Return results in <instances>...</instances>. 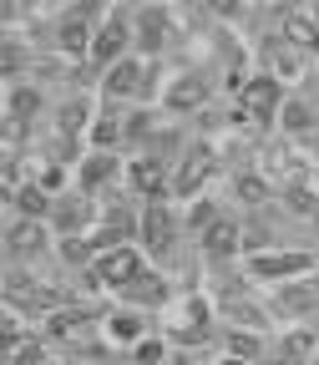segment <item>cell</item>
Instances as JSON below:
<instances>
[{
  "mask_svg": "<svg viewBox=\"0 0 319 365\" xmlns=\"http://www.w3.org/2000/svg\"><path fill=\"white\" fill-rule=\"evenodd\" d=\"M137 274H142V264H137L132 249H107V254L97 259V279H102V284H132Z\"/></svg>",
  "mask_w": 319,
  "mask_h": 365,
  "instance_id": "obj_1",
  "label": "cell"
},
{
  "mask_svg": "<svg viewBox=\"0 0 319 365\" xmlns=\"http://www.w3.org/2000/svg\"><path fill=\"white\" fill-rule=\"evenodd\" d=\"M142 244H147L157 259L172 249V218H167L162 203H147V208H142Z\"/></svg>",
  "mask_w": 319,
  "mask_h": 365,
  "instance_id": "obj_2",
  "label": "cell"
},
{
  "mask_svg": "<svg viewBox=\"0 0 319 365\" xmlns=\"http://www.w3.org/2000/svg\"><path fill=\"white\" fill-rule=\"evenodd\" d=\"M244 107H249V117H253V122H268V117H273V107H279V81H273V76H258V81L249 86Z\"/></svg>",
  "mask_w": 319,
  "mask_h": 365,
  "instance_id": "obj_3",
  "label": "cell"
},
{
  "mask_svg": "<svg viewBox=\"0 0 319 365\" xmlns=\"http://www.w3.org/2000/svg\"><path fill=\"white\" fill-rule=\"evenodd\" d=\"M299 269H304V254H258L253 259L258 279H284V274H299Z\"/></svg>",
  "mask_w": 319,
  "mask_h": 365,
  "instance_id": "obj_4",
  "label": "cell"
},
{
  "mask_svg": "<svg viewBox=\"0 0 319 365\" xmlns=\"http://www.w3.org/2000/svg\"><path fill=\"white\" fill-rule=\"evenodd\" d=\"M122 41H127L122 21H107V26L97 31V41H91V56H97V61H117V51H122Z\"/></svg>",
  "mask_w": 319,
  "mask_h": 365,
  "instance_id": "obj_5",
  "label": "cell"
},
{
  "mask_svg": "<svg viewBox=\"0 0 319 365\" xmlns=\"http://www.w3.org/2000/svg\"><path fill=\"white\" fill-rule=\"evenodd\" d=\"M208 173H213V158H208V148H198V153L188 158V168L177 173V193H193V188H198V182H203Z\"/></svg>",
  "mask_w": 319,
  "mask_h": 365,
  "instance_id": "obj_6",
  "label": "cell"
},
{
  "mask_svg": "<svg viewBox=\"0 0 319 365\" xmlns=\"http://www.w3.org/2000/svg\"><path fill=\"white\" fill-rule=\"evenodd\" d=\"M137 86H142V66H137V61H117L112 76H107V91L127 97V91H137Z\"/></svg>",
  "mask_w": 319,
  "mask_h": 365,
  "instance_id": "obj_7",
  "label": "cell"
},
{
  "mask_svg": "<svg viewBox=\"0 0 319 365\" xmlns=\"http://www.w3.org/2000/svg\"><path fill=\"white\" fill-rule=\"evenodd\" d=\"M234 249H239V228L228 223V218L213 223V228H208V254H234Z\"/></svg>",
  "mask_w": 319,
  "mask_h": 365,
  "instance_id": "obj_8",
  "label": "cell"
},
{
  "mask_svg": "<svg viewBox=\"0 0 319 365\" xmlns=\"http://www.w3.org/2000/svg\"><path fill=\"white\" fill-rule=\"evenodd\" d=\"M107 178H112V158H107V153H97V158L81 168V182H86V188H97V182H107Z\"/></svg>",
  "mask_w": 319,
  "mask_h": 365,
  "instance_id": "obj_9",
  "label": "cell"
},
{
  "mask_svg": "<svg viewBox=\"0 0 319 365\" xmlns=\"http://www.w3.org/2000/svg\"><path fill=\"white\" fill-rule=\"evenodd\" d=\"M127 294H132L137 304H157V299H162V284H157V279H142V274H137V279L127 284Z\"/></svg>",
  "mask_w": 319,
  "mask_h": 365,
  "instance_id": "obj_10",
  "label": "cell"
},
{
  "mask_svg": "<svg viewBox=\"0 0 319 365\" xmlns=\"http://www.w3.org/2000/svg\"><path fill=\"white\" fill-rule=\"evenodd\" d=\"M61 51H86V26L81 21H66L61 26Z\"/></svg>",
  "mask_w": 319,
  "mask_h": 365,
  "instance_id": "obj_11",
  "label": "cell"
},
{
  "mask_svg": "<svg viewBox=\"0 0 319 365\" xmlns=\"http://www.w3.org/2000/svg\"><path fill=\"white\" fill-rule=\"evenodd\" d=\"M172 107H198L203 102V81H188V86H172Z\"/></svg>",
  "mask_w": 319,
  "mask_h": 365,
  "instance_id": "obj_12",
  "label": "cell"
},
{
  "mask_svg": "<svg viewBox=\"0 0 319 365\" xmlns=\"http://www.w3.org/2000/svg\"><path fill=\"white\" fill-rule=\"evenodd\" d=\"M137 188H142V193H157V188H162V168H157V163H137Z\"/></svg>",
  "mask_w": 319,
  "mask_h": 365,
  "instance_id": "obj_13",
  "label": "cell"
},
{
  "mask_svg": "<svg viewBox=\"0 0 319 365\" xmlns=\"http://www.w3.org/2000/svg\"><path fill=\"white\" fill-rule=\"evenodd\" d=\"M142 46L152 51V46H162V11H147L142 16Z\"/></svg>",
  "mask_w": 319,
  "mask_h": 365,
  "instance_id": "obj_14",
  "label": "cell"
},
{
  "mask_svg": "<svg viewBox=\"0 0 319 365\" xmlns=\"http://www.w3.org/2000/svg\"><path fill=\"white\" fill-rule=\"evenodd\" d=\"M284 127H289V132H304V127H309V112H304L299 102H289V107H284Z\"/></svg>",
  "mask_w": 319,
  "mask_h": 365,
  "instance_id": "obj_15",
  "label": "cell"
},
{
  "mask_svg": "<svg viewBox=\"0 0 319 365\" xmlns=\"http://www.w3.org/2000/svg\"><path fill=\"white\" fill-rule=\"evenodd\" d=\"M16 203H21V213H41V208H46V193H41V188H21Z\"/></svg>",
  "mask_w": 319,
  "mask_h": 365,
  "instance_id": "obj_16",
  "label": "cell"
},
{
  "mask_svg": "<svg viewBox=\"0 0 319 365\" xmlns=\"http://www.w3.org/2000/svg\"><path fill=\"white\" fill-rule=\"evenodd\" d=\"M112 335H117V340H132V335H137V319H132V314H117V319H112Z\"/></svg>",
  "mask_w": 319,
  "mask_h": 365,
  "instance_id": "obj_17",
  "label": "cell"
},
{
  "mask_svg": "<svg viewBox=\"0 0 319 365\" xmlns=\"http://www.w3.org/2000/svg\"><path fill=\"white\" fill-rule=\"evenodd\" d=\"M81 213H86L81 203H71V208H56V223H66V228H76V223H81Z\"/></svg>",
  "mask_w": 319,
  "mask_h": 365,
  "instance_id": "obj_18",
  "label": "cell"
},
{
  "mask_svg": "<svg viewBox=\"0 0 319 365\" xmlns=\"http://www.w3.org/2000/svg\"><path fill=\"white\" fill-rule=\"evenodd\" d=\"M162 355V345L157 340H147V345H137V360H157Z\"/></svg>",
  "mask_w": 319,
  "mask_h": 365,
  "instance_id": "obj_19",
  "label": "cell"
},
{
  "mask_svg": "<svg viewBox=\"0 0 319 365\" xmlns=\"http://www.w3.org/2000/svg\"><path fill=\"white\" fill-rule=\"evenodd\" d=\"M97 143H117V127L112 122H97Z\"/></svg>",
  "mask_w": 319,
  "mask_h": 365,
  "instance_id": "obj_20",
  "label": "cell"
},
{
  "mask_svg": "<svg viewBox=\"0 0 319 365\" xmlns=\"http://www.w3.org/2000/svg\"><path fill=\"white\" fill-rule=\"evenodd\" d=\"M294 208H299V213H319V208H314V198H309V193H294Z\"/></svg>",
  "mask_w": 319,
  "mask_h": 365,
  "instance_id": "obj_21",
  "label": "cell"
},
{
  "mask_svg": "<svg viewBox=\"0 0 319 365\" xmlns=\"http://www.w3.org/2000/svg\"><path fill=\"white\" fill-rule=\"evenodd\" d=\"M208 6H218V11H234V0H208Z\"/></svg>",
  "mask_w": 319,
  "mask_h": 365,
  "instance_id": "obj_22",
  "label": "cell"
},
{
  "mask_svg": "<svg viewBox=\"0 0 319 365\" xmlns=\"http://www.w3.org/2000/svg\"><path fill=\"white\" fill-rule=\"evenodd\" d=\"M228 365H244V360H228Z\"/></svg>",
  "mask_w": 319,
  "mask_h": 365,
  "instance_id": "obj_23",
  "label": "cell"
}]
</instances>
